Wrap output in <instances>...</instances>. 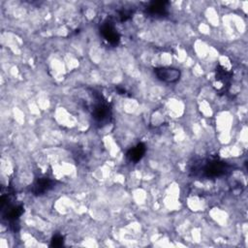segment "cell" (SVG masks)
<instances>
[{
    "label": "cell",
    "instance_id": "8",
    "mask_svg": "<svg viewBox=\"0 0 248 248\" xmlns=\"http://www.w3.org/2000/svg\"><path fill=\"white\" fill-rule=\"evenodd\" d=\"M145 151H146L145 145H144L142 142H140V143L137 144L135 147L131 148V149L127 152L126 156H127V158H128L131 162L137 163V162H139V161L143 157Z\"/></svg>",
    "mask_w": 248,
    "mask_h": 248
},
{
    "label": "cell",
    "instance_id": "1",
    "mask_svg": "<svg viewBox=\"0 0 248 248\" xmlns=\"http://www.w3.org/2000/svg\"><path fill=\"white\" fill-rule=\"evenodd\" d=\"M230 170V166L228 163L219 159H209L204 161V163H200L198 166L192 169L195 175H201L205 178H217L225 175Z\"/></svg>",
    "mask_w": 248,
    "mask_h": 248
},
{
    "label": "cell",
    "instance_id": "9",
    "mask_svg": "<svg viewBox=\"0 0 248 248\" xmlns=\"http://www.w3.org/2000/svg\"><path fill=\"white\" fill-rule=\"evenodd\" d=\"M8 210L6 213V217L8 220L12 221V222H16V220H18V218L20 217V215L23 213L24 209L23 206L21 204L19 205H10L8 206Z\"/></svg>",
    "mask_w": 248,
    "mask_h": 248
},
{
    "label": "cell",
    "instance_id": "4",
    "mask_svg": "<svg viewBox=\"0 0 248 248\" xmlns=\"http://www.w3.org/2000/svg\"><path fill=\"white\" fill-rule=\"evenodd\" d=\"M168 5L167 1H153L147 5L145 11L150 16L164 17L168 15Z\"/></svg>",
    "mask_w": 248,
    "mask_h": 248
},
{
    "label": "cell",
    "instance_id": "11",
    "mask_svg": "<svg viewBox=\"0 0 248 248\" xmlns=\"http://www.w3.org/2000/svg\"><path fill=\"white\" fill-rule=\"evenodd\" d=\"M132 16V12L129 10H123L121 12H119V17L121 21H125L128 18H130Z\"/></svg>",
    "mask_w": 248,
    "mask_h": 248
},
{
    "label": "cell",
    "instance_id": "7",
    "mask_svg": "<svg viewBox=\"0 0 248 248\" xmlns=\"http://www.w3.org/2000/svg\"><path fill=\"white\" fill-rule=\"evenodd\" d=\"M232 78V73L229 72L228 70H226L224 67H222L221 65H218L216 67L215 70V78L218 82H221L224 86H229L230 85V81Z\"/></svg>",
    "mask_w": 248,
    "mask_h": 248
},
{
    "label": "cell",
    "instance_id": "10",
    "mask_svg": "<svg viewBox=\"0 0 248 248\" xmlns=\"http://www.w3.org/2000/svg\"><path fill=\"white\" fill-rule=\"evenodd\" d=\"M64 244V237L61 234H55L50 241L51 247H61Z\"/></svg>",
    "mask_w": 248,
    "mask_h": 248
},
{
    "label": "cell",
    "instance_id": "6",
    "mask_svg": "<svg viewBox=\"0 0 248 248\" xmlns=\"http://www.w3.org/2000/svg\"><path fill=\"white\" fill-rule=\"evenodd\" d=\"M53 187V181L48 177H38L31 188V191L34 195L39 196L43 195Z\"/></svg>",
    "mask_w": 248,
    "mask_h": 248
},
{
    "label": "cell",
    "instance_id": "2",
    "mask_svg": "<svg viewBox=\"0 0 248 248\" xmlns=\"http://www.w3.org/2000/svg\"><path fill=\"white\" fill-rule=\"evenodd\" d=\"M96 102L93 105L92 108V118L94 119L95 123L99 124L100 126L106 125L108 122H109L111 118V111L108 104L106 102V100L98 95L95 96Z\"/></svg>",
    "mask_w": 248,
    "mask_h": 248
},
{
    "label": "cell",
    "instance_id": "5",
    "mask_svg": "<svg viewBox=\"0 0 248 248\" xmlns=\"http://www.w3.org/2000/svg\"><path fill=\"white\" fill-rule=\"evenodd\" d=\"M101 33L108 43H109L112 46L118 45L120 41V35L110 21H107L103 23L101 27Z\"/></svg>",
    "mask_w": 248,
    "mask_h": 248
},
{
    "label": "cell",
    "instance_id": "3",
    "mask_svg": "<svg viewBox=\"0 0 248 248\" xmlns=\"http://www.w3.org/2000/svg\"><path fill=\"white\" fill-rule=\"evenodd\" d=\"M154 73L158 79L167 83L176 82L181 76L180 71L172 67H157L154 69Z\"/></svg>",
    "mask_w": 248,
    "mask_h": 248
}]
</instances>
